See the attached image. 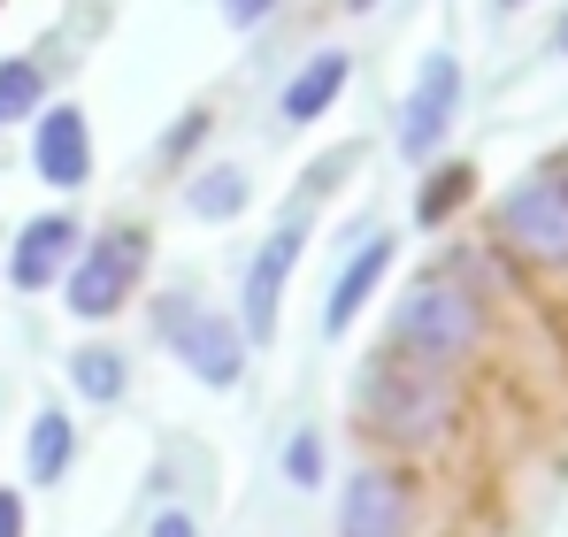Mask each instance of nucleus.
<instances>
[{"mask_svg": "<svg viewBox=\"0 0 568 537\" xmlns=\"http://www.w3.org/2000/svg\"><path fill=\"white\" fill-rule=\"evenodd\" d=\"M192 207H200L207 223H231V215L246 207V178H239V170H207V178H192Z\"/></svg>", "mask_w": 568, "mask_h": 537, "instance_id": "16", "label": "nucleus"}, {"mask_svg": "<svg viewBox=\"0 0 568 537\" xmlns=\"http://www.w3.org/2000/svg\"><path fill=\"white\" fill-rule=\"evenodd\" d=\"M146 537H200V523H192L185 507H162V515H154V530Z\"/></svg>", "mask_w": 568, "mask_h": 537, "instance_id": "19", "label": "nucleus"}, {"mask_svg": "<svg viewBox=\"0 0 568 537\" xmlns=\"http://www.w3.org/2000/svg\"><path fill=\"white\" fill-rule=\"evenodd\" d=\"M123 376H131V368H123V354H108V346H78V354H70V384H78L85 399H115Z\"/></svg>", "mask_w": 568, "mask_h": 537, "instance_id": "14", "label": "nucleus"}, {"mask_svg": "<svg viewBox=\"0 0 568 537\" xmlns=\"http://www.w3.org/2000/svg\"><path fill=\"white\" fill-rule=\"evenodd\" d=\"M70 262H78V223L39 215V223H23V239L8 254V276H16V292H47L54 276H70Z\"/></svg>", "mask_w": 568, "mask_h": 537, "instance_id": "9", "label": "nucleus"}, {"mask_svg": "<svg viewBox=\"0 0 568 537\" xmlns=\"http://www.w3.org/2000/svg\"><path fill=\"white\" fill-rule=\"evenodd\" d=\"M31 162H39V178L54 184V192H78V184L93 178V131H85V115L78 108H47L39 139H31Z\"/></svg>", "mask_w": 568, "mask_h": 537, "instance_id": "7", "label": "nucleus"}, {"mask_svg": "<svg viewBox=\"0 0 568 537\" xmlns=\"http://www.w3.org/2000/svg\"><path fill=\"white\" fill-rule=\"evenodd\" d=\"M354 8H377V0H354Z\"/></svg>", "mask_w": 568, "mask_h": 537, "instance_id": "24", "label": "nucleus"}, {"mask_svg": "<svg viewBox=\"0 0 568 537\" xmlns=\"http://www.w3.org/2000/svg\"><path fill=\"white\" fill-rule=\"evenodd\" d=\"M554 178H561V184H568V146H561V162H554Z\"/></svg>", "mask_w": 568, "mask_h": 537, "instance_id": "22", "label": "nucleus"}, {"mask_svg": "<svg viewBox=\"0 0 568 537\" xmlns=\"http://www.w3.org/2000/svg\"><path fill=\"white\" fill-rule=\"evenodd\" d=\"M70 453H78V430H70V415H54V407H47V415L31 423V476H39V484H54V476L70 468Z\"/></svg>", "mask_w": 568, "mask_h": 537, "instance_id": "13", "label": "nucleus"}, {"mask_svg": "<svg viewBox=\"0 0 568 537\" xmlns=\"http://www.w3.org/2000/svg\"><path fill=\"white\" fill-rule=\"evenodd\" d=\"M454 108H462V62L454 54H430L423 62V85H415L407 115H399V154L407 162H430L446 146V131H454Z\"/></svg>", "mask_w": 568, "mask_h": 537, "instance_id": "5", "label": "nucleus"}, {"mask_svg": "<svg viewBox=\"0 0 568 537\" xmlns=\"http://www.w3.org/2000/svg\"><path fill=\"white\" fill-rule=\"evenodd\" d=\"M338 85H346V54H315V62L284 85V115H292V123H315V115L338 100Z\"/></svg>", "mask_w": 568, "mask_h": 537, "instance_id": "12", "label": "nucleus"}, {"mask_svg": "<svg viewBox=\"0 0 568 537\" xmlns=\"http://www.w3.org/2000/svg\"><path fill=\"white\" fill-rule=\"evenodd\" d=\"M284 476H292L300 492L323 484V438H315V430H292V446H284Z\"/></svg>", "mask_w": 568, "mask_h": 537, "instance_id": "18", "label": "nucleus"}, {"mask_svg": "<svg viewBox=\"0 0 568 537\" xmlns=\"http://www.w3.org/2000/svg\"><path fill=\"white\" fill-rule=\"evenodd\" d=\"M476 338H484V307H476V292L462 276L415 284L399 300V315H392V354L423 361V368H446V376L476 354Z\"/></svg>", "mask_w": 568, "mask_h": 537, "instance_id": "2", "label": "nucleus"}, {"mask_svg": "<svg viewBox=\"0 0 568 537\" xmlns=\"http://www.w3.org/2000/svg\"><path fill=\"white\" fill-rule=\"evenodd\" d=\"M499 8H515V0H499Z\"/></svg>", "mask_w": 568, "mask_h": 537, "instance_id": "25", "label": "nucleus"}, {"mask_svg": "<svg viewBox=\"0 0 568 537\" xmlns=\"http://www.w3.org/2000/svg\"><path fill=\"white\" fill-rule=\"evenodd\" d=\"M170 346H178V361H185L200 384H239V368H246V331L223 323V315H192V323H178Z\"/></svg>", "mask_w": 568, "mask_h": 537, "instance_id": "8", "label": "nucleus"}, {"mask_svg": "<svg viewBox=\"0 0 568 537\" xmlns=\"http://www.w3.org/2000/svg\"><path fill=\"white\" fill-rule=\"evenodd\" d=\"M131 268H139V239L131 231H108L93 246H78V262H70V315H115L123 300H131Z\"/></svg>", "mask_w": 568, "mask_h": 537, "instance_id": "4", "label": "nucleus"}, {"mask_svg": "<svg viewBox=\"0 0 568 537\" xmlns=\"http://www.w3.org/2000/svg\"><path fill=\"white\" fill-rule=\"evenodd\" d=\"M292 262H300V231H277V239L254 254V268H246V315H239V331H246L254 346L277 331V300H284V276H292Z\"/></svg>", "mask_w": 568, "mask_h": 537, "instance_id": "10", "label": "nucleus"}, {"mask_svg": "<svg viewBox=\"0 0 568 537\" xmlns=\"http://www.w3.org/2000/svg\"><path fill=\"white\" fill-rule=\"evenodd\" d=\"M0 537H23V499L16 492H0Z\"/></svg>", "mask_w": 568, "mask_h": 537, "instance_id": "20", "label": "nucleus"}, {"mask_svg": "<svg viewBox=\"0 0 568 537\" xmlns=\"http://www.w3.org/2000/svg\"><path fill=\"white\" fill-rule=\"evenodd\" d=\"M491 231H499L507 254H523L530 268H568V184L554 170L523 178L491 207Z\"/></svg>", "mask_w": 568, "mask_h": 537, "instance_id": "3", "label": "nucleus"}, {"mask_svg": "<svg viewBox=\"0 0 568 537\" xmlns=\"http://www.w3.org/2000/svg\"><path fill=\"white\" fill-rule=\"evenodd\" d=\"M469 192H476V170H469V162H446L438 178L423 184V200H415V215H423V223H446V215H454V207H462Z\"/></svg>", "mask_w": 568, "mask_h": 537, "instance_id": "15", "label": "nucleus"}, {"mask_svg": "<svg viewBox=\"0 0 568 537\" xmlns=\"http://www.w3.org/2000/svg\"><path fill=\"white\" fill-rule=\"evenodd\" d=\"M270 8H277V0H223L231 23H254V16H270Z\"/></svg>", "mask_w": 568, "mask_h": 537, "instance_id": "21", "label": "nucleus"}, {"mask_svg": "<svg viewBox=\"0 0 568 537\" xmlns=\"http://www.w3.org/2000/svg\"><path fill=\"white\" fill-rule=\"evenodd\" d=\"M39 70L31 62H0V123H16V115H31L39 108Z\"/></svg>", "mask_w": 568, "mask_h": 537, "instance_id": "17", "label": "nucleus"}, {"mask_svg": "<svg viewBox=\"0 0 568 537\" xmlns=\"http://www.w3.org/2000/svg\"><path fill=\"white\" fill-rule=\"evenodd\" d=\"M415 530V492L399 468H362L346 484V515H338V537H407Z\"/></svg>", "mask_w": 568, "mask_h": 537, "instance_id": "6", "label": "nucleus"}, {"mask_svg": "<svg viewBox=\"0 0 568 537\" xmlns=\"http://www.w3.org/2000/svg\"><path fill=\"white\" fill-rule=\"evenodd\" d=\"M392 268V239H369V246H354V262H346V276H338V292H331V307H323V331H346L362 307H369V292H377V276Z\"/></svg>", "mask_w": 568, "mask_h": 537, "instance_id": "11", "label": "nucleus"}, {"mask_svg": "<svg viewBox=\"0 0 568 537\" xmlns=\"http://www.w3.org/2000/svg\"><path fill=\"white\" fill-rule=\"evenodd\" d=\"M362 415H369V430L392 438V446H423V438H438L454 423V384H446V368L384 354V361L362 368Z\"/></svg>", "mask_w": 568, "mask_h": 537, "instance_id": "1", "label": "nucleus"}, {"mask_svg": "<svg viewBox=\"0 0 568 537\" xmlns=\"http://www.w3.org/2000/svg\"><path fill=\"white\" fill-rule=\"evenodd\" d=\"M561 54H568V23H561Z\"/></svg>", "mask_w": 568, "mask_h": 537, "instance_id": "23", "label": "nucleus"}]
</instances>
